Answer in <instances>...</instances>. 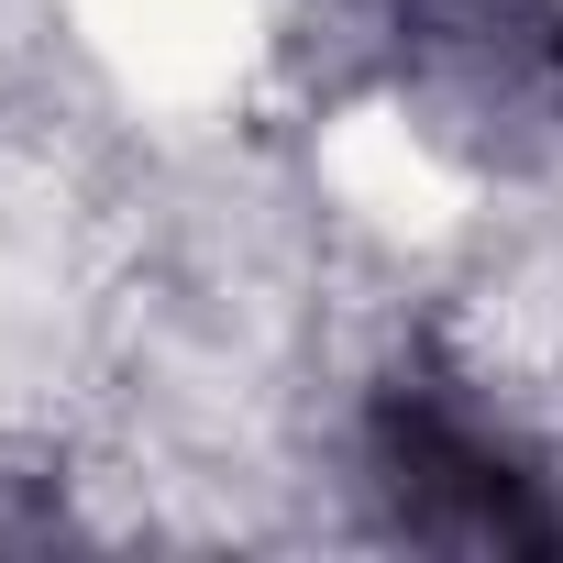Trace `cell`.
<instances>
[{"label": "cell", "instance_id": "6da1fadb", "mask_svg": "<svg viewBox=\"0 0 563 563\" xmlns=\"http://www.w3.org/2000/svg\"><path fill=\"white\" fill-rule=\"evenodd\" d=\"M365 486L387 497V519L409 541H464V552H508V541H552L541 475L508 442V420L464 387V376H398L365 420Z\"/></svg>", "mask_w": 563, "mask_h": 563}]
</instances>
